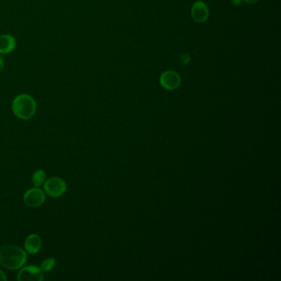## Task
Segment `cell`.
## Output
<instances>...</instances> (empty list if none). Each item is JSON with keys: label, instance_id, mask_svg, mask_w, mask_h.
<instances>
[{"label": "cell", "instance_id": "9", "mask_svg": "<svg viewBox=\"0 0 281 281\" xmlns=\"http://www.w3.org/2000/svg\"><path fill=\"white\" fill-rule=\"evenodd\" d=\"M16 39L8 34L0 36V54H7L16 48Z\"/></svg>", "mask_w": 281, "mask_h": 281}, {"label": "cell", "instance_id": "15", "mask_svg": "<svg viewBox=\"0 0 281 281\" xmlns=\"http://www.w3.org/2000/svg\"><path fill=\"white\" fill-rule=\"evenodd\" d=\"M246 2H248V4H255V2H258V1L260 0H244Z\"/></svg>", "mask_w": 281, "mask_h": 281}, {"label": "cell", "instance_id": "10", "mask_svg": "<svg viewBox=\"0 0 281 281\" xmlns=\"http://www.w3.org/2000/svg\"><path fill=\"white\" fill-rule=\"evenodd\" d=\"M32 180L33 185L36 188H39L44 185V182L46 180V172L43 171L42 169H39L32 174Z\"/></svg>", "mask_w": 281, "mask_h": 281}, {"label": "cell", "instance_id": "11", "mask_svg": "<svg viewBox=\"0 0 281 281\" xmlns=\"http://www.w3.org/2000/svg\"><path fill=\"white\" fill-rule=\"evenodd\" d=\"M56 260L53 258H47L46 260H43L42 265H40V269L42 272H48L52 270L56 266Z\"/></svg>", "mask_w": 281, "mask_h": 281}, {"label": "cell", "instance_id": "1", "mask_svg": "<svg viewBox=\"0 0 281 281\" xmlns=\"http://www.w3.org/2000/svg\"><path fill=\"white\" fill-rule=\"evenodd\" d=\"M28 259L26 252L16 245H4L0 248V266L15 270L21 269Z\"/></svg>", "mask_w": 281, "mask_h": 281}, {"label": "cell", "instance_id": "3", "mask_svg": "<svg viewBox=\"0 0 281 281\" xmlns=\"http://www.w3.org/2000/svg\"><path fill=\"white\" fill-rule=\"evenodd\" d=\"M44 190L47 196L58 198L62 196L66 192L67 185L62 178L59 176H52L44 182Z\"/></svg>", "mask_w": 281, "mask_h": 281}, {"label": "cell", "instance_id": "6", "mask_svg": "<svg viewBox=\"0 0 281 281\" xmlns=\"http://www.w3.org/2000/svg\"><path fill=\"white\" fill-rule=\"evenodd\" d=\"M180 75L172 70L166 71L160 77V84L166 90H175L180 85Z\"/></svg>", "mask_w": 281, "mask_h": 281}, {"label": "cell", "instance_id": "8", "mask_svg": "<svg viewBox=\"0 0 281 281\" xmlns=\"http://www.w3.org/2000/svg\"><path fill=\"white\" fill-rule=\"evenodd\" d=\"M42 245V241L39 235L32 234L26 238L24 244L25 251L29 254H36L40 251Z\"/></svg>", "mask_w": 281, "mask_h": 281}, {"label": "cell", "instance_id": "4", "mask_svg": "<svg viewBox=\"0 0 281 281\" xmlns=\"http://www.w3.org/2000/svg\"><path fill=\"white\" fill-rule=\"evenodd\" d=\"M18 280L19 281H42L44 274L40 267L29 265L22 267L18 274Z\"/></svg>", "mask_w": 281, "mask_h": 281}, {"label": "cell", "instance_id": "2", "mask_svg": "<svg viewBox=\"0 0 281 281\" xmlns=\"http://www.w3.org/2000/svg\"><path fill=\"white\" fill-rule=\"evenodd\" d=\"M12 110L14 114L19 119H30L36 112L35 99L28 94L18 95L12 101Z\"/></svg>", "mask_w": 281, "mask_h": 281}, {"label": "cell", "instance_id": "13", "mask_svg": "<svg viewBox=\"0 0 281 281\" xmlns=\"http://www.w3.org/2000/svg\"><path fill=\"white\" fill-rule=\"evenodd\" d=\"M6 280H7V277H6V274H4V272L0 270V281Z\"/></svg>", "mask_w": 281, "mask_h": 281}, {"label": "cell", "instance_id": "14", "mask_svg": "<svg viewBox=\"0 0 281 281\" xmlns=\"http://www.w3.org/2000/svg\"><path fill=\"white\" fill-rule=\"evenodd\" d=\"M231 1H232V4L235 5V6H239L241 4L242 0H231Z\"/></svg>", "mask_w": 281, "mask_h": 281}, {"label": "cell", "instance_id": "7", "mask_svg": "<svg viewBox=\"0 0 281 281\" xmlns=\"http://www.w3.org/2000/svg\"><path fill=\"white\" fill-rule=\"evenodd\" d=\"M192 15L196 22H204L208 18V10L202 1H197L192 8Z\"/></svg>", "mask_w": 281, "mask_h": 281}, {"label": "cell", "instance_id": "12", "mask_svg": "<svg viewBox=\"0 0 281 281\" xmlns=\"http://www.w3.org/2000/svg\"><path fill=\"white\" fill-rule=\"evenodd\" d=\"M4 61L2 54H0V73H1L2 70H4Z\"/></svg>", "mask_w": 281, "mask_h": 281}, {"label": "cell", "instance_id": "5", "mask_svg": "<svg viewBox=\"0 0 281 281\" xmlns=\"http://www.w3.org/2000/svg\"><path fill=\"white\" fill-rule=\"evenodd\" d=\"M46 200V194L40 188H32L24 196V202L28 206L32 208L39 207Z\"/></svg>", "mask_w": 281, "mask_h": 281}]
</instances>
